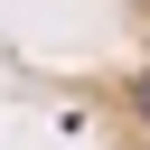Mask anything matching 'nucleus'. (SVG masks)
I'll return each mask as SVG.
<instances>
[{
  "label": "nucleus",
  "mask_w": 150,
  "mask_h": 150,
  "mask_svg": "<svg viewBox=\"0 0 150 150\" xmlns=\"http://www.w3.org/2000/svg\"><path fill=\"white\" fill-rule=\"evenodd\" d=\"M141 112H150V75H141Z\"/></svg>",
  "instance_id": "1"
}]
</instances>
